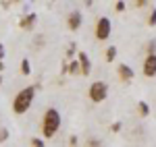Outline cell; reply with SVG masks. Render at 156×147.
Returning <instances> with one entry per match:
<instances>
[{
  "mask_svg": "<svg viewBox=\"0 0 156 147\" xmlns=\"http://www.w3.org/2000/svg\"><path fill=\"white\" fill-rule=\"evenodd\" d=\"M40 89V85H29V87H23L15 99H12V112L15 114H25V112L31 108V102L36 98V91Z\"/></svg>",
  "mask_w": 156,
  "mask_h": 147,
  "instance_id": "obj_1",
  "label": "cell"
},
{
  "mask_svg": "<svg viewBox=\"0 0 156 147\" xmlns=\"http://www.w3.org/2000/svg\"><path fill=\"white\" fill-rule=\"evenodd\" d=\"M42 133H44V139H52L56 135V131L60 129V112L56 108H48L42 116Z\"/></svg>",
  "mask_w": 156,
  "mask_h": 147,
  "instance_id": "obj_2",
  "label": "cell"
},
{
  "mask_svg": "<svg viewBox=\"0 0 156 147\" xmlns=\"http://www.w3.org/2000/svg\"><path fill=\"white\" fill-rule=\"evenodd\" d=\"M87 95H90V99H92L94 104H100V102H104L106 95H108V85L104 81H94V83L90 85V89H87Z\"/></svg>",
  "mask_w": 156,
  "mask_h": 147,
  "instance_id": "obj_3",
  "label": "cell"
},
{
  "mask_svg": "<svg viewBox=\"0 0 156 147\" xmlns=\"http://www.w3.org/2000/svg\"><path fill=\"white\" fill-rule=\"evenodd\" d=\"M110 31H112V27H110V19H108V17H100L98 23H96V39L106 42L108 37H110Z\"/></svg>",
  "mask_w": 156,
  "mask_h": 147,
  "instance_id": "obj_4",
  "label": "cell"
},
{
  "mask_svg": "<svg viewBox=\"0 0 156 147\" xmlns=\"http://www.w3.org/2000/svg\"><path fill=\"white\" fill-rule=\"evenodd\" d=\"M83 23V17H81V11H71L67 15V27L71 29V31H77L79 27Z\"/></svg>",
  "mask_w": 156,
  "mask_h": 147,
  "instance_id": "obj_5",
  "label": "cell"
},
{
  "mask_svg": "<svg viewBox=\"0 0 156 147\" xmlns=\"http://www.w3.org/2000/svg\"><path fill=\"white\" fill-rule=\"evenodd\" d=\"M77 62H79V68H81V75L83 77H87V75L92 73V60H90V56L85 52H79L77 54Z\"/></svg>",
  "mask_w": 156,
  "mask_h": 147,
  "instance_id": "obj_6",
  "label": "cell"
},
{
  "mask_svg": "<svg viewBox=\"0 0 156 147\" xmlns=\"http://www.w3.org/2000/svg\"><path fill=\"white\" fill-rule=\"evenodd\" d=\"M36 21H37L36 12H25L23 17H21V21H19V27L25 29V31H31L36 27Z\"/></svg>",
  "mask_w": 156,
  "mask_h": 147,
  "instance_id": "obj_7",
  "label": "cell"
},
{
  "mask_svg": "<svg viewBox=\"0 0 156 147\" xmlns=\"http://www.w3.org/2000/svg\"><path fill=\"white\" fill-rule=\"evenodd\" d=\"M144 75L146 77H156V54H150L144 58Z\"/></svg>",
  "mask_w": 156,
  "mask_h": 147,
  "instance_id": "obj_8",
  "label": "cell"
},
{
  "mask_svg": "<svg viewBox=\"0 0 156 147\" xmlns=\"http://www.w3.org/2000/svg\"><path fill=\"white\" fill-rule=\"evenodd\" d=\"M117 75H119L121 81H131V79H133V68H131V66H127V64H119Z\"/></svg>",
  "mask_w": 156,
  "mask_h": 147,
  "instance_id": "obj_9",
  "label": "cell"
},
{
  "mask_svg": "<svg viewBox=\"0 0 156 147\" xmlns=\"http://www.w3.org/2000/svg\"><path fill=\"white\" fill-rule=\"evenodd\" d=\"M104 56H106V62H112L117 58V48H115V46H108L106 52H104Z\"/></svg>",
  "mask_w": 156,
  "mask_h": 147,
  "instance_id": "obj_10",
  "label": "cell"
},
{
  "mask_svg": "<svg viewBox=\"0 0 156 147\" xmlns=\"http://www.w3.org/2000/svg\"><path fill=\"white\" fill-rule=\"evenodd\" d=\"M69 75H73V77H75V75H81V68H79V62L77 60L69 62Z\"/></svg>",
  "mask_w": 156,
  "mask_h": 147,
  "instance_id": "obj_11",
  "label": "cell"
},
{
  "mask_svg": "<svg viewBox=\"0 0 156 147\" xmlns=\"http://www.w3.org/2000/svg\"><path fill=\"white\" fill-rule=\"evenodd\" d=\"M21 73H23L25 77H29V75H31V64H29V60H27V58H23V60H21Z\"/></svg>",
  "mask_w": 156,
  "mask_h": 147,
  "instance_id": "obj_12",
  "label": "cell"
},
{
  "mask_svg": "<svg viewBox=\"0 0 156 147\" xmlns=\"http://www.w3.org/2000/svg\"><path fill=\"white\" fill-rule=\"evenodd\" d=\"M137 112H140V116H148V114H150V106H148L146 102H140V104H137Z\"/></svg>",
  "mask_w": 156,
  "mask_h": 147,
  "instance_id": "obj_13",
  "label": "cell"
},
{
  "mask_svg": "<svg viewBox=\"0 0 156 147\" xmlns=\"http://www.w3.org/2000/svg\"><path fill=\"white\" fill-rule=\"evenodd\" d=\"M29 143H31V147H46L44 139H40V137H34V139H31Z\"/></svg>",
  "mask_w": 156,
  "mask_h": 147,
  "instance_id": "obj_14",
  "label": "cell"
},
{
  "mask_svg": "<svg viewBox=\"0 0 156 147\" xmlns=\"http://www.w3.org/2000/svg\"><path fill=\"white\" fill-rule=\"evenodd\" d=\"M150 54H156V39H150L148 42V56Z\"/></svg>",
  "mask_w": 156,
  "mask_h": 147,
  "instance_id": "obj_15",
  "label": "cell"
},
{
  "mask_svg": "<svg viewBox=\"0 0 156 147\" xmlns=\"http://www.w3.org/2000/svg\"><path fill=\"white\" fill-rule=\"evenodd\" d=\"M125 8H127V2H123V0H119V2L115 4V11H117V12H123Z\"/></svg>",
  "mask_w": 156,
  "mask_h": 147,
  "instance_id": "obj_16",
  "label": "cell"
},
{
  "mask_svg": "<svg viewBox=\"0 0 156 147\" xmlns=\"http://www.w3.org/2000/svg\"><path fill=\"white\" fill-rule=\"evenodd\" d=\"M148 25H156V8L150 11V17H148Z\"/></svg>",
  "mask_w": 156,
  "mask_h": 147,
  "instance_id": "obj_17",
  "label": "cell"
},
{
  "mask_svg": "<svg viewBox=\"0 0 156 147\" xmlns=\"http://www.w3.org/2000/svg\"><path fill=\"white\" fill-rule=\"evenodd\" d=\"M6 139H9V131L6 129H0V143H4Z\"/></svg>",
  "mask_w": 156,
  "mask_h": 147,
  "instance_id": "obj_18",
  "label": "cell"
},
{
  "mask_svg": "<svg viewBox=\"0 0 156 147\" xmlns=\"http://www.w3.org/2000/svg\"><path fill=\"white\" fill-rule=\"evenodd\" d=\"M73 54H75V42H71V44H69V50H67V56H69V58H71Z\"/></svg>",
  "mask_w": 156,
  "mask_h": 147,
  "instance_id": "obj_19",
  "label": "cell"
},
{
  "mask_svg": "<svg viewBox=\"0 0 156 147\" xmlns=\"http://www.w3.org/2000/svg\"><path fill=\"white\" fill-rule=\"evenodd\" d=\"M133 4H135L137 8H144V6H148V0H135Z\"/></svg>",
  "mask_w": 156,
  "mask_h": 147,
  "instance_id": "obj_20",
  "label": "cell"
},
{
  "mask_svg": "<svg viewBox=\"0 0 156 147\" xmlns=\"http://www.w3.org/2000/svg\"><path fill=\"white\" fill-rule=\"evenodd\" d=\"M121 126H123V124H121L119 120H117V122H112V126H110V129H112V133H119V131H121Z\"/></svg>",
  "mask_w": 156,
  "mask_h": 147,
  "instance_id": "obj_21",
  "label": "cell"
},
{
  "mask_svg": "<svg viewBox=\"0 0 156 147\" xmlns=\"http://www.w3.org/2000/svg\"><path fill=\"white\" fill-rule=\"evenodd\" d=\"M69 147H77V137H75V135L69 137Z\"/></svg>",
  "mask_w": 156,
  "mask_h": 147,
  "instance_id": "obj_22",
  "label": "cell"
},
{
  "mask_svg": "<svg viewBox=\"0 0 156 147\" xmlns=\"http://www.w3.org/2000/svg\"><path fill=\"white\" fill-rule=\"evenodd\" d=\"M87 147H102V145H100V141H98V139H92V141L87 143Z\"/></svg>",
  "mask_w": 156,
  "mask_h": 147,
  "instance_id": "obj_23",
  "label": "cell"
},
{
  "mask_svg": "<svg viewBox=\"0 0 156 147\" xmlns=\"http://www.w3.org/2000/svg\"><path fill=\"white\" fill-rule=\"evenodd\" d=\"M0 4H2V8H9V6H11V2H9V0H2Z\"/></svg>",
  "mask_w": 156,
  "mask_h": 147,
  "instance_id": "obj_24",
  "label": "cell"
},
{
  "mask_svg": "<svg viewBox=\"0 0 156 147\" xmlns=\"http://www.w3.org/2000/svg\"><path fill=\"white\" fill-rule=\"evenodd\" d=\"M2 58H4V46L0 44V60H2Z\"/></svg>",
  "mask_w": 156,
  "mask_h": 147,
  "instance_id": "obj_25",
  "label": "cell"
},
{
  "mask_svg": "<svg viewBox=\"0 0 156 147\" xmlns=\"http://www.w3.org/2000/svg\"><path fill=\"white\" fill-rule=\"evenodd\" d=\"M2 68H4V64H2V60H0V71H2Z\"/></svg>",
  "mask_w": 156,
  "mask_h": 147,
  "instance_id": "obj_26",
  "label": "cell"
},
{
  "mask_svg": "<svg viewBox=\"0 0 156 147\" xmlns=\"http://www.w3.org/2000/svg\"><path fill=\"white\" fill-rule=\"evenodd\" d=\"M0 85H2V77H0Z\"/></svg>",
  "mask_w": 156,
  "mask_h": 147,
  "instance_id": "obj_27",
  "label": "cell"
}]
</instances>
